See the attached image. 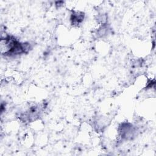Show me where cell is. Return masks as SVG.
I'll return each mask as SVG.
<instances>
[{
	"instance_id": "6da1fadb",
	"label": "cell",
	"mask_w": 156,
	"mask_h": 156,
	"mask_svg": "<svg viewBox=\"0 0 156 156\" xmlns=\"http://www.w3.org/2000/svg\"><path fill=\"white\" fill-rule=\"evenodd\" d=\"M121 136L126 140L132 139L134 136L135 129L131 124L123 123L121 127Z\"/></svg>"
},
{
	"instance_id": "7a4b0ae2",
	"label": "cell",
	"mask_w": 156,
	"mask_h": 156,
	"mask_svg": "<svg viewBox=\"0 0 156 156\" xmlns=\"http://www.w3.org/2000/svg\"><path fill=\"white\" fill-rule=\"evenodd\" d=\"M83 19V13L79 12H75L71 15V20L72 21L73 24H79L80 23Z\"/></svg>"
}]
</instances>
